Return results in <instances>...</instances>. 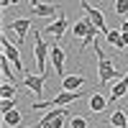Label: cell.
I'll return each mask as SVG.
<instances>
[{
    "instance_id": "cell-1",
    "label": "cell",
    "mask_w": 128,
    "mask_h": 128,
    "mask_svg": "<svg viewBox=\"0 0 128 128\" xmlns=\"http://www.w3.org/2000/svg\"><path fill=\"white\" fill-rule=\"evenodd\" d=\"M80 98H84V92H82V90H59L51 100H36L31 108H34V110H51V108H62V105L77 102Z\"/></svg>"
},
{
    "instance_id": "cell-2",
    "label": "cell",
    "mask_w": 128,
    "mask_h": 128,
    "mask_svg": "<svg viewBox=\"0 0 128 128\" xmlns=\"http://www.w3.org/2000/svg\"><path fill=\"white\" fill-rule=\"evenodd\" d=\"M92 49H95V56H98V77H100V84H110V82H115V80H120L123 74L113 67V62H110V56H105L102 51H100V46H98V41L92 44Z\"/></svg>"
},
{
    "instance_id": "cell-3",
    "label": "cell",
    "mask_w": 128,
    "mask_h": 128,
    "mask_svg": "<svg viewBox=\"0 0 128 128\" xmlns=\"http://www.w3.org/2000/svg\"><path fill=\"white\" fill-rule=\"evenodd\" d=\"M51 54V46L44 41V36L36 34V44H34V59H36V67H38V74H46V59Z\"/></svg>"
},
{
    "instance_id": "cell-4",
    "label": "cell",
    "mask_w": 128,
    "mask_h": 128,
    "mask_svg": "<svg viewBox=\"0 0 128 128\" xmlns=\"http://www.w3.org/2000/svg\"><path fill=\"white\" fill-rule=\"evenodd\" d=\"M0 44H3V54H5L10 62H13L16 72H26V69H23V62H20V51H18L13 44H10V38H8V36H3V38H0Z\"/></svg>"
},
{
    "instance_id": "cell-5",
    "label": "cell",
    "mask_w": 128,
    "mask_h": 128,
    "mask_svg": "<svg viewBox=\"0 0 128 128\" xmlns=\"http://www.w3.org/2000/svg\"><path fill=\"white\" fill-rule=\"evenodd\" d=\"M8 28L16 34V41H18V46L26 41V36H28V28H31V18H16V20H10L8 23Z\"/></svg>"
},
{
    "instance_id": "cell-6",
    "label": "cell",
    "mask_w": 128,
    "mask_h": 128,
    "mask_svg": "<svg viewBox=\"0 0 128 128\" xmlns=\"http://www.w3.org/2000/svg\"><path fill=\"white\" fill-rule=\"evenodd\" d=\"M49 59H51V67H54L56 77H67V74H64V62H67V54H64V49H62V46H56V44H51V54H49Z\"/></svg>"
},
{
    "instance_id": "cell-7",
    "label": "cell",
    "mask_w": 128,
    "mask_h": 128,
    "mask_svg": "<svg viewBox=\"0 0 128 128\" xmlns=\"http://www.w3.org/2000/svg\"><path fill=\"white\" fill-rule=\"evenodd\" d=\"M44 82H46V74H26L23 87H28L36 98H41V95H44Z\"/></svg>"
},
{
    "instance_id": "cell-8",
    "label": "cell",
    "mask_w": 128,
    "mask_h": 128,
    "mask_svg": "<svg viewBox=\"0 0 128 128\" xmlns=\"http://www.w3.org/2000/svg\"><path fill=\"white\" fill-rule=\"evenodd\" d=\"M67 26H69V20H67V16H64V10H62L54 23H49V26L44 28V34H46V36H56V41H59V38L64 36V31H67Z\"/></svg>"
},
{
    "instance_id": "cell-9",
    "label": "cell",
    "mask_w": 128,
    "mask_h": 128,
    "mask_svg": "<svg viewBox=\"0 0 128 128\" xmlns=\"http://www.w3.org/2000/svg\"><path fill=\"white\" fill-rule=\"evenodd\" d=\"M34 8V16L36 18H56V13H62V5H51V3H36V5H31Z\"/></svg>"
},
{
    "instance_id": "cell-10",
    "label": "cell",
    "mask_w": 128,
    "mask_h": 128,
    "mask_svg": "<svg viewBox=\"0 0 128 128\" xmlns=\"http://www.w3.org/2000/svg\"><path fill=\"white\" fill-rule=\"evenodd\" d=\"M84 82H87L84 74H67V77H62V90H82Z\"/></svg>"
},
{
    "instance_id": "cell-11",
    "label": "cell",
    "mask_w": 128,
    "mask_h": 128,
    "mask_svg": "<svg viewBox=\"0 0 128 128\" xmlns=\"http://www.w3.org/2000/svg\"><path fill=\"white\" fill-rule=\"evenodd\" d=\"M126 92H128V72L123 74L120 80H115V82H113V90H110V100H115V102H118V100L123 98Z\"/></svg>"
},
{
    "instance_id": "cell-12",
    "label": "cell",
    "mask_w": 128,
    "mask_h": 128,
    "mask_svg": "<svg viewBox=\"0 0 128 128\" xmlns=\"http://www.w3.org/2000/svg\"><path fill=\"white\" fill-rule=\"evenodd\" d=\"M105 41L113 46V49H126V38H123V31H118V28H113V31H108L105 34Z\"/></svg>"
},
{
    "instance_id": "cell-13",
    "label": "cell",
    "mask_w": 128,
    "mask_h": 128,
    "mask_svg": "<svg viewBox=\"0 0 128 128\" xmlns=\"http://www.w3.org/2000/svg\"><path fill=\"white\" fill-rule=\"evenodd\" d=\"M98 31H100L98 26H95V23H90V28H87V36H84V38L80 41V54H82V51L87 49V46H92L95 41H98Z\"/></svg>"
},
{
    "instance_id": "cell-14",
    "label": "cell",
    "mask_w": 128,
    "mask_h": 128,
    "mask_svg": "<svg viewBox=\"0 0 128 128\" xmlns=\"http://www.w3.org/2000/svg\"><path fill=\"white\" fill-rule=\"evenodd\" d=\"M108 123H110L113 128H128V118H126V113H123V110H115V113H110Z\"/></svg>"
},
{
    "instance_id": "cell-15",
    "label": "cell",
    "mask_w": 128,
    "mask_h": 128,
    "mask_svg": "<svg viewBox=\"0 0 128 128\" xmlns=\"http://www.w3.org/2000/svg\"><path fill=\"white\" fill-rule=\"evenodd\" d=\"M10 64H13V62H10L5 54L0 56V69H3V80H5V82H13V80H16V74H13V69H10Z\"/></svg>"
},
{
    "instance_id": "cell-16",
    "label": "cell",
    "mask_w": 128,
    "mask_h": 128,
    "mask_svg": "<svg viewBox=\"0 0 128 128\" xmlns=\"http://www.w3.org/2000/svg\"><path fill=\"white\" fill-rule=\"evenodd\" d=\"M105 105H108V100H105L100 92H95L92 98H90V110H92V113H102Z\"/></svg>"
},
{
    "instance_id": "cell-17",
    "label": "cell",
    "mask_w": 128,
    "mask_h": 128,
    "mask_svg": "<svg viewBox=\"0 0 128 128\" xmlns=\"http://www.w3.org/2000/svg\"><path fill=\"white\" fill-rule=\"evenodd\" d=\"M18 84H10V82H3V87H0V98H18Z\"/></svg>"
},
{
    "instance_id": "cell-18",
    "label": "cell",
    "mask_w": 128,
    "mask_h": 128,
    "mask_svg": "<svg viewBox=\"0 0 128 128\" xmlns=\"http://www.w3.org/2000/svg\"><path fill=\"white\" fill-rule=\"evenodd\" d=\"M3 120H5V126H10V128H16L20 120H23V115H20L18 110H10V113H5L3 115Z\"/></svg>"
},
{
    "instance_id": "cell-19",
    "label": "cell",
    "mask_w": 128,
    "mask_h": 128,
    "mask_svg": "<svg viewBox=\"0 0 128 128\" xmlns=\"http://www.w3.org/2000/svg\"><path fill=\"white\" fill-rule=\"evenodd\" d=\"M16 102H18V98H3V102H0V113H10V110H16Z\"/></svg>"
},
{
    "instance_id": "cell-20",
    "label": "cell",
    "mask_w": 128,
    "mask_h": 128,
    "mask_svg": "<svg viewBox=\"0 0 128 128\" xmlns=\"http://www.w3.org/2000/svg\"><path fill=\"white\" fill-rule=\"evenodd\" d=\"M69 126L72 128H87V118L84 115H69Z\"/></svg>"
},
{
    "instance_id": "cell-21",
    "label": "cell",
    "mask_w": 128,
    "mask_h": 128,
    "mask_svg": "<svg viewBox=\"0 0 128 128\" xmlns=\"http://www.w3.org/2000/svg\"><path fill=\"white\" fill-rule=\"evenodd\" d=\"M115 13L118 16H128V0H115Z\"/></svg>"
},
{
    "instance_id": "cell-22",
    "label": "cell",
    "mask_w": 128,
    "mask_h": 128,
    "mask_svg": "<svg viewBox=\"0 0 128 128\" xmlns=\"http://www.w3.org/2000/svg\"><path fill=\"white\" fill-rule=\"evenodd\" d=\"M18 3H20V0H10V5H18Z\"/></svg>"
},
{
    "instance_id": "cell-23",
    "label": "cell",
    "mask_w": 128,
    "mask_h": 128,
    "mask_svg": "<svg viewBox=\"0 0 128 128\" xmlns=\"http://www.w3.org/2000/svg\"><path fill=\"white\" fill-rule=\"evenodd\" d=\"M28 3H31V5H36V3H38V0H28Z\"/></svg>"
},
{
    "instance_id": "cell-24",
    "label": "cell",
    "mask_w": 128,
    "mask_h": 128,
    "mask_svg": "<svg viewBox=\"0 0 128 128\" xmlns=\"http://www.w3.org/2000/svg\"><path fill=\"white\" fill-rule=\"evenodd\" d=\"M98 3H102V0H98Z\"/></svg>"
}]
</instances>
